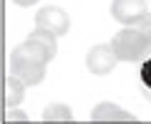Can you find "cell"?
Segmentation results:
<instances>
[{"mask_svg":"<svg viewBox=\"0 0 151 124\" xmlns=\"http://www.w3.org/2000/svg\"><path fill=\"white\" fill-rule=\"evenodd\" d=\"M136 28L141 31V36H144L146 41H149V46H151V13H146V15L136 23Z\"/></svg>","mask_w":151,"mask_h":124,"instance_id":"cell-11","label":"cell"},{"mask_svg":"<svg viewBox=\"0 0 151 124\" xmlns=\"http://www.w3.org/2000/svg\"><path fill=\"white\" fill-rule=\"evenodd\" d=\"M15 5H20V8H30V5H35L38 0H13Z\"/></svg>","mask_w":151,"mask_h":124,"instance_id":"cell-13","label":"cell"},{"mask_svg":"<svg viewBox=\"0 0 151 124\" xmlns=\"http://www.w3.org/2000/svg\"><path fill=\"white\" fill-rule=\"evenodd\" d=\"M116 63H119V56H116V51H113V46L98 43V46H93V48L88 51V56H86L88 71H91V74H96V76L111 74V71L116 69Z\"/></svg>","mask_w":151,"mask_h":124,"instance_id":"cell-3","label":"cell"},{"mask_svg":"<svg viewBox=\"0 0 151 124\" xmlns=\"http://www.w3.org/2000/svg\"><path fill=\"white\" fill-rule=\"evenodd\" d=\"M91 122H96V124L98 122H136V117L111 101H103L91 112Z\"/></svg>","mask_w":151,"mask_h":124,"instance_id":"cell-6","label":"cell"},{"mask_svg":"<svg viewBox=\"0 0 151 124\" xmlns=\"http://www.w3.org/2000/svg\"><path fill=\"white\" fill-rule=\"evenodd\" d=\"M25 84H23L18 76H8L5 79V106L10 109V106H18V104L23 101V94H25Z\"/></svg>","mask_w":151,"mask_h":124,"instance_id":"cell-8","label":"cell"},{"mask_svg":"<svg viewBox=\"0 0 151 124\" xmlns=\"http://www.w3.org/2000/svg\"><path fill=\"white\" fill-rule=\"evenodd\" d=\"M144 58H146V63H144V69L139 71V79H141V86H144V91L151 96V48L146 51Z\"/></svg>","mask_w":151,"mask_h":124,"instance_id":"cell-10","label":"cell"},{"mask_svg":"<svg viewBox=\"0 0 151 124\" xmlns=\"http://www.w3.org/2000/svg\"><path fill=\"white\" fill-rule=\"evenodd\" d=\"M111 46L119 56V61H141L149 51V41L141 36L139 28H126L119 31L111 38Z\"/></svg>","mask_w":151,"mask_h":124,"instance_id":"cell-1","label":"cell"},{"mask_svg":"<svg viewBox=\"0 0 151 124\" xmlns=\"http://www.w3.org/2000/svg\"><path fill=\"white\" fill-rule=\"evenodd\" d=\"M146 0H113L111 3V15L113 20L124 23V26H136L146 15Z\"/></svg>","mask_w":151,"mask_h":124,"instance_id":"cell-5","label":"cell"},{"mask_svg":"<svg viewBox=\"0 0 151 124\" xmlns=\"http://www.w3.org/2000/svg\"><path fill=\"white\" fill-rule=\"evenodd\" d=\"M5 122H28V114L25 112H15V109H8V114H5Z\"/></svg>","mask_w":151,"mask_h":124,"instance_id":"cell-12","label":"cell"},{"mask_svg":"<svg viewBox=\"0 0 151 124\" xmlns=\"http://www.w3.org/2000/svg\"><path fill=\"white\" fill-rule=\"evenodd\" d=\"M45 66L40 61H25V58H13L10 56V74L25 84V86H38L45 79Z\"/></svg>","mask_w":151,"mask_h":124,"instance_id":"cell-4","label":"cell"},{"mask_svg":"<svg viewBox=\"0 0 151 124\" xmlns=\"http://www.w3.org/2000/svg\"><path fill=\"white\" fill-rule=\"evenodd\" d=\"M43 122H73V112L65 104H50L43 109Z\"/></svg>","mask_w":151,"mask_h":124,"instance_id":"cell-9","label":"cell"},{"mask_svg":"<svg viewBox=\"0 0 151 124\" xmlns=\"http://www.w3.org/2000/svg\"><path fill=\"white\" fill-rule=\"evenodd\" d=\"M13 58H25V61H40V63H50L53 56L48 53V48H43L40 43H35L33 38H25L18 48H13Z\"/></svg>","mask_w":151,"mask_h":124,"instance_id":"cell-7","label":"cell"},{"mask_svg":"<svg viewBox=\"0 0 151 124\" xmlns=\"http://www.w3.org/2000/svg\"><path fill=\"white\" fill-rule=\"evenodd\" d=\"M35 26L38 28H45V31L55 33V36H65L70 28V18L63 8L58 5H45L35 13Z\"/></svg>","mask_w":151,"mask_h":124,"instance_id":"cell-2","label":"cell"}]
</instances>
